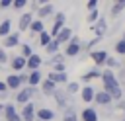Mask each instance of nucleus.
Masks as SVG:
<instances>
[{"label": "nucleus", "mask_w": 125, "mask_h": 121, "mask_svg": "<svg viewBox=\"0 0 125 121\" xmlns=\"http://www.w3.org/2000/svg\"><path fill=\"white\" fill-rule=\"evenodd\" d=\"M102 70H104V68H100V66H94L92 70H86V72L80 76V82H84V84H90L92 80H96V78H102Z\"/></svg>", "instance_id": "ddd939ff"}, {"label": "nucleus", "mask_w": 125, "mask_h": 121, "mask_svg": "<svg viewBox=\"0 0 125 121\" xmlns=\"http://www.w3.org/2000/svg\"><path fill=\"white\" fill-rule=\"evenodd\" d=\"M33 12H25V14H21L20 16V20H18V33H23V31H29V25H31V21H33Z\"/></svg>", "instance_id": "1a4fd4ad"}, {"label": "nucleus", "mask_w": 125, "mask_h": 121, "mask_svg": "<svg viewBox=\"0 0 125 121\" xmlns=\"http://www.w3.org/2000/svg\"><path fill=\"white\" fill-rule=\"evenodd\" d=\"M47 80H51V82H55L57 86L59 84H64L66 86V82H68V74L66 72H47Z\"/></svg>", "instance_id": "a211bd4d"}, {"label": "nucleus", "mask_w": 125, "mask_h": 121, "mask_svg": "<svg viewBox=\"0 0 125 121\" xmlns=\"http://www.w3.org/2000/svg\"><path fill=\"white\" fill-rule=\"evenodd\" d=\"M55 12H57V8H55V4H51V2H47V4H43L41 8H37L33 16H35L37 20H41V21H43V20H47V18H51V16H55Z\"/></svg>", "instance_id": "39448f33"}, {"label": "nucleus", "mask_w": 125, "mask_h": 121, "mask_svg": "<svg viewBox=\"0 0 125 121\" xmlns=\"http://www.w3.org/2000/svg\"><path fill=\"white\" fill-rule=\"evenodd\" d=\"M78 119L80 121H100V111L94 105H88L78 113Z\"/></svg>", "instance_id": "0eeeda50"}, {"label": "nucleus", "mask_w": 125, "mask_h": 121, "mask_svg": "<svg viewBox=\"0 0 125 121\" xmlns=\"http://www.w3.org/2000/svg\"><path fill=\"white\" fill-rule=\"evenodd\" d=\"M41 66H43V59L37 53H33L29 59H25V68L27 70H39Z\"/></svg>", "instance_id": "2eb2a0df"}, {"label": "nucleus", "mask_w": 125, "mask_h": 121, "mask_svg": "<svg viewBox=\"0 0 125 121\" xmlns=\"http://www.w3.org/2000/svg\"><path fill=\"white\" fill-rule=\"evenodd\" d=\"M59 51H61V45H59V43H57L55 39H53V41H51V43H49V45L45 47V53H47L49 57H53V55H57Z\"/></svg>", "instance_id": "bb28decb"}, {"label": "nucleus", "mask_w": 125, "mask_h": 121, "mask_svg": "<svg viewBox=\"0 0 125 121\" xmlns=\"http://www.w3.org/2000/svg\"><path fill=\"white\" fill-rule=\"evenodd\" d=\"M12 33V20L10 18H6V20H2L0 21V37L4 39L6 35H10Z\"/></svg>", "instance_id": "412c9836"}, {"label": "nucleus", "mask_w": 125, "mask_h": 121, "mask_svg": "<svg viewBox=\"0 0 125 121\" xmlns=\"http://www.w3.org/2000/svg\"><path fill=\"white\" fill-rule=\"evenodd\" d=\"M27 4H29L27 0H12V8L14 10H23Z\"/></svg>", "instance_id": "c756f323"}, {"label": "nucleus", "mask_w": 125, "mask_h": 121, "mask_svg": "<svg viewBox=\"0 0 125 121\" xmlns=\"http://www.w3.org/2000/svg\"><path fill=\"white\" fill-rule=\"evenodd\" d=\"M94 103H96L98 107H102V109H107V107H111V105H113V98H111L107 92H104V90H96Z\"/></svg>", "instance_id": "20e7f679"}, {"label": "nucleus", "mask_w": 125, "mask_h": 121, "mask_svg": "<svg viewBox=\"0 0 125 121\" xmlns=\"http://www.w3.org/2000/svg\"><path fill=\"white\" fill-rule=\"evenodd\" d=\"M113 51H115L117 55L125 57V39H117V41L113 43Z\"/></svg>", "instance_id": "cd10ccee"}, {"label": "nucleus", "mask_w": 125, "mask_h": 121, "mask_svg": "<svg viewBox=\"0 0 125 121\" xmlns=\"http://www.w3.org/2000/svg\"><path fill=\"white\" fill-rule=\"evenodd\" d=\"M88 57L94 60V66H104V62H105V59L109 57V53L105 51V49H94V51H90L88 53Z\"/></svg>", "instance_id": "423d86ee"}, {"label": "nucleus", "mask_w": 125, "mask_h": 121, "mask_svg": "<svg viewBox=\"0 0 125 121\" xmlns=\"http://www.w3.org/2000/svg\"><path fill=\"white\" fill-rule=\"evenodd\" d=\"M64 68H66L64 62H55L53 64V72H64Z\"/></svg>", "instance_id": "72a5a7b5"}, {"label": "nucleus", "mask_w": 125, "mask_h": 121, "mask_svg": "<svg viewBox=\"0 0 125 121\" xmlns=\"http://www.w3.org/2000/svg\"><path fill=\"white\" fill-rule=\"evenodd\" d=\"M80 82H76V80H68L66 82V88H64V92L68 94V96H74V94H78L80 92Z\"/></svg>", "instance_id": "5701e85b"}, {"label": "nucleus", "mask_w": 125, "mask_h": 121, "mask_svg": "<svg viewBox=\"0 0 125 121\" xmlns=\"http://www.w3.org/2000/svg\"><path fill=\"white\" fill-rule=\"evenodd\" d=\"M123 10H125V0H117V2L111 4V12L109 14H111V18H117Z\"/></svg>", "instance_id": "393cba45"}, {"label": "nucleus", "mask_w": 125, "mask_h": 121, "mask_svg": "<svg viewBox=\"0 0 125 121\" xmlns=\"http://www.w3.org/2000/svg\"><path fill=\"white\" fill-rule=\"evenodd\" d=\"M55 21H62V23H66V14L64 12H55Z\"/></svg>", "instance_id": "473e14b6"}, {"label": "nucleus", "mask_w": 125, "mask_h": 121, "mask_svg": "<svg viewBox=\"0 0 125 121\" xmlns=\"http://www.w3.org/2000/svg\"><path fill=\"white\" fill-rule=\"evenodd\" d=\"M100 18V10H92V12H88V23H96V20Z\"/></svg>", "instance_id": "7c9ffc66"}, {"label": "nucleus", "mask_w": 125, "mask_h": 121, "mask_svg": "<svg viewBox=\"0 0 125 121\" xmlns=\"http://www.w3.org/2000/svg\"><path fill=\"white\" fill-rule=\"evenodd\" d=\"M72 35H74V31H72V27H68V25H64L62 29H61V33L55 37V41L59 43V45H66L70 39H72Z\"/></svg>", "instance_id": "4468645a"}, {"label": "nucleus", "mask_w": 125, "mask_h": 121, "mask_svg": "<svg viewBox=\"0 0 125 121\" xmlns=\"http://www.w3.org/2000/svg\"><path fill=\"white\" fill-rule=\"evenodd\" d=\"M80 98H82V101L84 103H94V96H96V88L92 86V84H84L82 88H80Z\"/></svg>", "instance_id": "9b49d317"}, {"label": "nucleus", "mask_w": 125, "mask_h": 121, "mask_svg": "<svg viewBox=\"0 0 125 121\" xmlns=\"http://www.w3.org/2000/svg\"><path fill=\"white\" fill-rule=\"evenodd\" d=\"M121 121H125V119H121Z\"/></svg>", "instance_id": "79ce46f5"}, {"label": "nucleus", "mask_w": 125, "mask_h": 121, "mask_svg": "<svg viewBox=\"0 0 125 121\" xmlns=\"http://www.w3.org/2000/svg\"><path fill=\"white\" fill-rule=\"evenodd\" d=\"M4 92H8V88H6V82L0 80V94H4Z\"/></svg>", "instance_id": "ea45409f"}, {"label": "nucleus", "mask_w": 125, "mask_h": 121, "mask_svg": "<svg viewBox=\"0 0 125 121\" xmlns=\"http://www.w3.org/2000/svg\"><path fill=\"white\" fill-rule=\"evenodd\" d=\"M98 8V0H88L86 2V10L88 12H92V10H96Z\"/></svg>", "instance_id": "e433bc0d"}, {"label": "nucleus", "mask_w": 125, "mask_h": 121, "mask_svg": "<svg viewBox=\"0 0 125 121\" xmlns=\"http://www.w3.org/2000/svg\"><path fill=\"white\" fill-rule=\"evenodd\" d=\"M0 113H4V103H0Z\"/></svg>", "instance_id": "a19ab883"}, {"label": "nucleus", "mask_w": 125, "mask_h": 121, "mask_svg": "<svg viewBox=\"0 0 125 121\" xmlns=\"http://www.w3.org/2000/svg\"><path fill=\"white\" fill-rule=\"evenodd\" d=\"M53 119H55V109H51V107H37L35 121H53Z\"/></svg>", "instance_id": "f8f14e48"}, {"label": "nucleus", "mask_w": 125, "mask_h": 121, "mask_svg": "<svg viewBox=\"0 0 125 121\" xmlns=\"http://www.w3.org/2000/svg\"><path fill=\"white\" fill-rule=\"evenodd\" d=\"M21 43H20V33L18 31H12L10 35H6L4 39H2V49H14V47H20Z\"/></svg>", "instance_id": "9d476101"}, {"label": "nucleus", "mask_w": 125, "mask_h": 121, "mask_svg": "<svg viewBox=\"0 0 125 121\" xmlns=\"http://www.w3.org/2000/svg\"><path fill=\"white\" fill-rule=\"evenodd\" d=\"M8 62V53H6V49H2L0 47V66L2 64H6Z\"/></svg>", "instance_id": "f704fd0d"}, {"label": "nucleus", "mask_w": 125, "mask_h": 121, "mask_svg": "<svg viewBox=\"0 0 125 121\" xmlns=\"http://www.w3.org/2000/svg\"><path fill=\"white\" fill-rule=\"evenodd\" d=\"M62 121H80L78 113H70V115H62Z\"/></svg>", "instance_id": "4c0bfd02"}, {"label": "nucleus", "mask_w": 125, "mask_h": 121, "mask_svg": "<svg viewBox=\"0 0 125 121\" xmlns=\"http://www.w3.org/2000/svg\"><path fill=\"white\" fill-rule=\"evenodd\" d=\"M43 31H45V23H43L41 20L33 18V21H31V25H29V33H31V35H39V33H43Z\"/></svg>", "instance_id": "aec40b11"}, {"label": "nucleus", "mask_w": 125, "mask_h": 121, "mask_svg": "<svg viewBox=\"0 0 125 121\" xmlns=\"http://www.w3.org/2000/svg\"><path fill=\"white\" fill-rule=\"evenodd\" d=\"M0 8H2V10L12 8V0H0Z\"/></svg>", "instance_id": "58836bf2"}, {"label": "nucleus", "mask_w": 125, "mask_h": 121, "mask_svg": "<svg viewBox=\"0 0 125 121\" xmlns=\"http://www.w3.org/2000/svg\"><path fill=\"white\" fill-rule=\"evenodd\" d=\"M4 117H6V121H21V115H20V111H14V113H6Z\"/></svg>", "instance_id": "2f4dec72"}, {"label": "nucleus", "mask_w": 125, "mask_h": 121, "mask_svg": "<svg viewBox=\"0 0 125 121\" xmlns=\"http://www.w3.org/2000/svg\"><path fill=\"white\" fill-rule=\"evenodd\" d=\"M10 68H12L16 74L23 72V68H25V59H23L21 55H16V57H12V59H10Z\"/></svg>", "instance_id": "dca6fc26"}, {"label": "nucleus", "mask_w": 125, "mask_h": 121, "mask_svg": "<svg viewBox=\"0 0 125 121\" xmlns=\"http://www.w3.org/2000/svg\"><path fill=\"white\" fill-rule=\"evenodd\" d=\"M102 90L104 92H107L111 98H113V103L115 101H119L121 98H123V88H121V82H117V78H115V72L113 70H107V68H104L102 70Z\"/></svg>", "instance_id": "f257e3e1"}, {"label": "nucleus", "mask_w": 125, "mask_h": 121, "mask_svg": "<svg viewBox=\"0 0 125 121\" xmlns=\"http://www.w3.org/2000/svg\"><path fill=\"white\" fill-rule=\"evenodd\" d=\"M113 109H115V111H117V109L125 111V98H121L119 101H115V103H113Z\"/></svg>", "instance_id": "c9c22d12"}, {"label": "nucleus", "mask_w": 125, "mask_h": 121, "mask_svg": "<svg viewBox=\"0 0 125 121\" xmlns=\"http://www.w3.org/2000/svg\"><path fill=\"white\" fill-rule=\"evenodd\" d=\"M41 82H43V74H41V70H29V72H27V84H25V86L37 88Z\"/></svg>", "instance_id": "f3484780"}, {"label": "nucleus", "mask_w": 125, "mask_h": 121, "mask_svg": "<svg viewBox=\"0 0 125 121\" xmlns=\"http://www.w3.org/2000/svg\"><path fill=\"white\" fill-rule=\"evenodd\" d=\"M123 115H125V111H123Z\"/></svg>", "instance_id": "37998d69"}, {"label": "nucleus", "mask_w": 125, "mask_h": 121, "mask_svg": "<svg viewBox=\"0 0 125 121\" xmlns=\"http://www.w3.org/2000/svg\"><path fill=\"white\" fill-rule=\"evenodd\" d=\"M20 49H21V57H23V59H29V57L33 55V49H31V45H29V43L20 45Z\"/></svg>", "instance_id": "c85d7f7f"}, {"label": "nucleus", "mask_w": 125, "mask_h": 121, "mask_svg": "<svg viewBox=\"0 0 125 121\" xmlns=\"http://www.w3.org/2000/svg\"><path fill=\"white\" fill-rule=\"evenodd\" d=\"M51 41H53V37H51V33H49L47 29H45L43 33H39V35H37V43H39V47H43V49H45Z\"/></svg>", "instance_id": "b1692460"}, {"label": "nucleus", "mask_w": 125, "mask_h": 121, "mask_svg": "<svg viewBox=\"0 0 125 121\" xmlns=\"http://www.w3.org/2000/svg\"><path fill=\"white\" fill-rule=\"evenodd\" d=\"M35 111H37V105H35V101H29V103H25V105L20 109L21 121H35Z\"/></svg>", "instance_id": "6e6552de"}, {"label": "nucleus", "mask_w": 125, "mask_h": 121, "mask_svg": "<svg viewBox=\"0 0 125 121\" xmlns=\"http://www.w3.org/2000/svg\"><path fill=\"white\" fill-rule=\"evenodd\" d=\"M41 86V94L43 96H55V92H57V84L55 82H51V80H47V78H43V82L39 84Z\"/></svg>", "instance_id": "6ab92c4d"}, {"label": "nucleus", "mask_w": 125, "mask_h": 121, "mask_svg": "<svg viewBox=\"0 0 125 121\" xmlns=\"http://www.w3.org/2000/svg\"><path fill=\"white\" fill-rule=\"evenodd\" d=\"M62 55L64 57H78V55H82V39L78 35H72V39L66 43Z\"/></svg>", "instance_id": "f03ea898"}, {"label": "nucleus", "mask_w": 125, "mask_h": 121, "mask_svg": "<svg viewBox=\"0 0 125 121\" xmlns=\"http://www.w3.org/2000/svg\"><path fill=\"white\" fill-rule=\"evenodd\" d=\"M0 68H2V66H0Z\"/></svg>", "instance_id": "c03bdc74"}, {"label": "nucleus", "mask_w": 125, "mask_h": 121, "mask_svg": "<svg viewBox=\"0 0 125 121\" xmlns=\"http://www.w3.org/2000/svg\"><path fill=\"white\" fill-rule=\"evenodd\" d=\"M64 25H66V23H62V21H53V25H51V29H47V31H49V33H51V37L55 39V37H57V35L61 33V29H62Z\"/></svg>", "instance_id": "a878e982"}, {"label": "nucleus", "mask_w": 125, "mask_h": 121, "mask_svg": "<svg viewBox=\"0 0 125 121\" xmlns=\"http://www.w3.org/2000/svg\"><path fill=\"white\" fill-rule=\"evenodd\" d=\"M119 66H121V62H119V59H117V57H107V59H105V62H104V68L113 70V72H115Z\"/></svg>", "instance_id": "4be33fe9"}, {"label": "nucleus", "mask_w": 125, "mask_h": 121, "mask_svg": "<svg viewBox=\"0 0 125 121\" xmlns=\"http://www.w3.org/2000/svg\"><path fill=\"white\" fill-rule=\"evenodd\" d=\"M53 100H55V103H57V107H59V109H66L68 105H72V96H68V94L64 92V88H62V90H61V88H57V92H55Z\"/></svg>", "instance_id": "7ed1b4c3"}]
</instances>
